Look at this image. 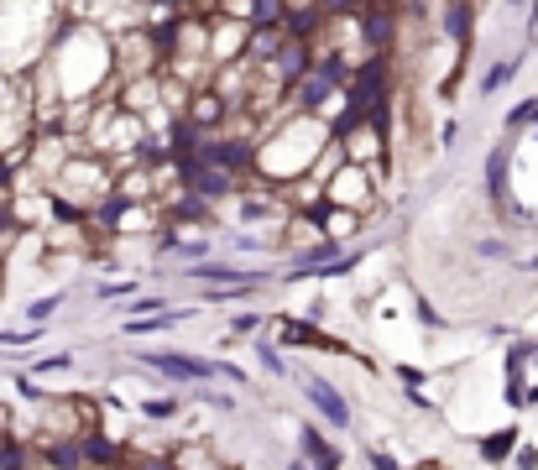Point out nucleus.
Wrapping results in <instances>:
<instances>
[{
    "instance_id": "1",
    "label": "nucleus",
    "mask_w": 538,
    "mask_h": 470,
    "mask_svg": "<svg viewBox=\"0 0 538 470\" xmlns=\"http://www.w3.org/2000/svg\"><path fill=\"white\" fill-rule=\"evenodd\" d=\"M335 152V126L330 121H314V115H283L272 121L262 147H256V173L251 178H267L272 188H298L309 183L314 168H324Z\"/></svg>"
},
{
    "instance_id": "2",
    "label": "nucleus",
    "mask_w": 538,
    "mask_h": 470,
    "mask_svg": "<svg viewBox=\"0 0 538 470\" xmlns=\"http://www.w3.org/2000/svg\"><path fill=\"white\" fill-rule=\"evenodd\" d=\"M324 204H330V209H350V215L366 220L371 209H377V173L340 162V168L330 173V183H324Z\"/></svg>"
},
{
    "instance_id": "3",
    "label": "nucleus",
    "mask_w": 538,
    "mask_h": 470,
    "mask_svg": "<svg viewBox=\"0 0 538 470\" xmlns=\"http://www.w3.org/2000/svg\"><path fill=\"white\" fill-rule=\"evenodd\" d=\"M293 387L303 392V403H309L324 423H330V429H350V423H356V408H350V397L330 382V376H319V371H293Z\"/></svg>"
},
{
    "instance_id": "4",
    "label": "nucleus",
    "mask_w": 538,
    "mask_h": 470,
    "mask_svg": "<svg viewBox=\"0 0 538 470\" xmlns=\"http://www.w3.org/2000/svg\"><path fill=\"white\" fill-rule=\"evenodd\" d=\"M183 277L199 282L204 293H256V288L267 282L262 267H241V262H230V256H209V262L189 267Z\"/></svg>"
},
{
    "instance_id": "5",
    "label": "nucleus",
    "mask_w": 538,
    "mask_h": 470,
    "mask_svg": "<svg viewBox=\"0 0 538 470\" xmlns=\"http://www.w3.org/2000/svg\"><path fill=\"white\" fill-rule=\"evenodd\" d=\"M136 361H142V371L168 376V382H178V387H209V382H220L215 361L189 356V350H147V356H136Z\"/></svg>"
},
{
    "instance_id": "6",
    "label": "nucleus",
    "mask_w": 538,
    "mask_h": 470,
    "mask_svg": "<svg viewBox=\"0 0 538 470\" xmlns=\"http://www.w3.org/2000/svg\"><path fill=\"white\" fill-rule=\"evenodd\" d=\"M335 141H340V157L350 162V168L377 173V162L387 152V126L382 121H345V126H335Z\"/></svg>"
},
{
    "instance_id": "7",
    "label": "nucleus",
    "mask_w": 538,
    "mask_h": 470,
    "mask_svg": "<svg viewBox=\"0 0 538 470\" xmlns=\"http://www.w3.org/2000/svg\"><path fill=\"white\" fill-rule=\"evenodd\" d=\"M298 455L309 460L314 470H345V455L335 450L330 439H324L319 423H303V429H298Z\"/></svg>"
},
{
    "instance_id": "8",
    "label": "nucleus",
    "mask_w": 538,
    "mask_h": 470,
    "mask_svg": "<svg viewBox=\"0 0 538 470\" xmlns=\"http://www.w3.org/2000/svg\"><path fill=\"white\" fill-rule=\"evenodd\" d=\"M173 470H225V460H220V444H215V439H189V444H173Z\"/></svg>"
},
{
    "instance_id": "9",
    "label": "nucleus",
    "mask_w": 538,
    "mask_h": 470,
    "mask_svg": "<svg viewBox=\"0 0 538 470\" xmlns=\"http://www.w3.org/2000/svg\"><path fill=\"white\" fill-rule=\"evenodd\" d=\"M439 21H444V37H450L460 53H471V42H476V6H444Z\"/></svg>"
},
{
    "instance_id": "10",
    "label": "nucleus",
    "mask_w": 538,
    "mask_h": 470,
    "mask_svg": "<svg viewBox=\"0 0 538 470\" xmlns=\"http://www.w3.org/2000/svg\"><path fill=\"white\" fill-rule=\"evenodd\" d=\"M319 225H324V241H335V246H350L361 235V215H350V209H330V204H324Z\"/></svg>"
},
{
    "instance_id": "11",
    "label": "nucleus",
    "mask_w": 538,
    "mask_h": 470,
    "mask_svg": "<svg viewBox=\"0 0 538 470\" xmlns=\"http://www.w3.org/2000/svg\"><path fill=\"white\" fill-rule=\"evenodd\" d=\"M194 309H168V314H157V319H121V335L126 340H142V335H162V329H173V324H183Z\"/></svg>"
},
{
    "instance_id": "12",
    "label": "nucleus",
    "mask_w": 538,
    "mask_h": 470,
    "mask_svg": "<svg viewBox=\"0 0 538 470\" xmlns=\"http://www.w3.org/2000/svg\"><path fill=\"white\" fill-rule=\"evenodd\" d=\"M507 162H512L507 147H497L486 157V194H491V204H507Z\"/></svg>"
},
{
    "instance_id": "13",
    "label": "nucleus",
    "mask_w": 538,
    "mask_h": 470,
    "mask_svg": "<svg viewBox=\"0 0 538 470\" xmlns=\"http://www.w3.org/2000/svg\"><path fill=\"white\" fill-rule=\"evenodd\" d=\"M518 429H497V434H486L481 439V460H491V465H502V460H512L518 455Z\"/></svg>"
},
{
    "instance_id": "14",
    "label": "nucleus",
    "mask_w": 538,
    "mask_h": 470,
    "mask_svg": "<svg viewBox=\"0 0 538 470\" xmlns=\"http://www.w3.org/2000/svg\"><path fill=\"white\" fill-rule=\"evenodd\" d=\"M518 68H523V58H497V63H486V74H481V94L491 100L507 79H518Z\"/></svg>"
},
{
    "instance_id": "15",
    "label": "nucleus",
    "mask_w": 538,
    "mask_h": 470,
    "mask_svg": "<svg viewBox=\"0 0 538 470\" xmlns=\"http://www.w3.org/2000/svg\"><path fill=\"white\" fill-rule=\"evenodd\" d=\"M136 413L152 418V423H168V418L183 413V397H147V403H136Z\"/></svg>"
},
{
    "instance_id": "16",
    "label": "nucleus",
    "mask_w": 538,
    "mask_h": 470,
    "mask_svg": "<svg viewBox=\"0 0 538 470\" xmlns=\"http://www.w3.org/2000/svg\"><path fill=\"white\" fill-rule=\"evenodd\" d=\"M256 361H262L267 376H293V366L283 361V350H277L272 340H256Z\"/></svg>"
},
{
    "instance_id": "17",
    "label": "nucleus",
    "mask_w": 538,
    "mask_h": 470,
    "mask_svg": "<svg viewBox=\"0 0 538 470\" xmlns=\"http://www.w3.org/2000/svg\"><path fill=\"white\" fill-rule=\"evenodd\" d=\"M58 309H63V288H53L48 298H32V303H27V319H32V324H48Z\"/></svg>"
},
{
    "instance_id": "18",
    "label": "nucleus",
    "mask_w": 538,
    "mask_h": 470,
    "mask_svg": "<svg viewBox=\"0 0 538 470\" xmlns=\"http://www.w3.org/2000/svg\"><path fill=\"white\" fill-rule=\"evenodd\" d=\"M476 256H491V262H512V267H518V246H512V241H491V235H481V241H476Z\"/></svg>"
},
{
    "instance_id": "19",
    "label": "nucleus",
    "mask_w": 538,
    "mask_h": 470,
    "mask_svg": "<svg viewBox=\"0 0 538 470\" xmlns=\"http://www.w3.org/2000/svg\"><path fill=\"white\" fill-rule=\"evenodd\" d=\"M53 371H74V356H68V350H53V356L32 361V376H53Z\"/></svg>"
},
{
    "instance_id": "20",
    "label": "nucleus",
    "mask_w": 538,
    "mask_h": 470,
    "mask_svg": "<svg viewBox=\"0 0 538 470\" xmlns=\"http://www.w3.org/2000/svg\"><path fill=\"white\" fill-rule=\"evenodd\" d=\"M136 288H142V282H136V277H126V282H105V288H95V298H142V293H136Z\"/></svg>"
},
{
    "instance_id": "21",
    "label": "nucleus",
    "mask_w": 538,
    "mask_h": 470,
    "mask_svg": "<svg viewBox=\"0 0 538 470\" xmlns=\"http://www.w3.org/2000/svg\"><path fill=\"white\" fill-rule=\"evenodd\" d=\"M199 403L220 408V413H236V397H230V392H215V387H199Z\"/></svg>"
},
{
    "instance_id": "22",
    "label": "nucleus",
    "mask_w": 538,
    "mask_h": 470,
    "mask_svg": "<svg viewBox=\"0 0 538 470\" xmlns=\"http://www.w3.org/2000/svg\"><path fill=\"white\" fill-rule=\"evenodd\" d=\"M413 314H418V319H424L429 329H444V324H450V319H439V309H434V303H429V298H413Z\"/></svg>"
},
{
    "instance_id": "23",
    "label": "nucleus",
    "mask_w": 538,
    "mask_h": 470,
    "mask_svg": "<svg viewBox=\"0 0 538 470\" xmlns=\"http://www.w3.org/2000/svg\"><path fill=\"white\" fill-rule=\"evenodd\" d=\"M32 340H37V329H0V350L6 345L16 350V345H32Z\"/></svg>"
},
{
    "instance_id": "24",
    "label": "nucleus",
    "mask_w": 538,
    "mask_h": 470,
    "mask_svg": "<svg viewBox=\"0 0 538 470\" xmlns=\"http://www.w3.org/2000/svg\"><path fill=\"white\" fill-rule=\"evenodd\" d=\"M230 329H236V335H256V329H262V314H236V319H230Z\"/></svg>"
},
{
    "instance_id": "25",
    "label": "nucleus",
    "mask_w": 538,
    "mask_h": 470,
    "mask_svg": "<svg viewBox=\"0 0 538 470\" xmlns=\"http://www.w3.org/2000/svg\"><path fill=\"white\" fill-rule=\"evenodd\" d=\"M366 460H371V470H403L397 455H387V450H366Z\"/></svg>"
},
{
    "instance_id": "26",
    "label": "nucleus",
    "mask_w": 538,
    "mask_h": 470,
    "mask_svg": "<svg viewBox=\"0 0 538 470\" xmlns=\"http://www.w3.org/2000/svg\"><path fill=\"white\" fill-rule=\"evenodd\" d=\"M512 465H518V470H538V450H533V444H523V450H518V460H512Z\"/></svg>"
},
{
    "instance_id": "27",
    "label": "nucleus",
    "mask_w": 538,
    "mask_h": 470,
    "mask_svg": "<svg viewBox=\"0 0 538 470\" xmlns=\"http://www.w3.org/2000/svg\"><path fill=\"white\" fill-rule=\"evenodd\" d=\"M397 376H403V382H408V387H418V382H424V376H429V371H424V366H397Z\"/></svg>"
},
{
    "instance_id": "28",
    "label": "nucleus",
    "mask_w": 538,
    "mask_h": 470,
    "mask_svg": "<svg viewBox=\"0 0 538 470\" xmlns=\"http://www.w3.org/2000/svg\"><path fill=\"white\" fill-rule=\"evenodd\" d=\"M518 272H538V256H518Z\"/></svg>"
},
{
    "instance_id": "29",
    "label": "nucleus",
    "mask_w": 538,
    "mask_h": 470,
    "mask_svg": "<svg viewBox=\"0 0 538 470\" xmlns=\"http://www.w3.org/2000/svg\"><path fill=\"white\" fill-rule=\"evenodd\" d=\"M288 470H314V465H309V460H303V455H293V460H288Z\"/></svg>"
},
{
    "instance_id": "30",
    "label": "nucleus",
    "mask_w": 538,
    "mask_h": 470,
    "mask_svg": "<svg viewBox=\"0 0 538 470\" xmlns=\"http://www.w3.org/2000/svg\"><path fill=\"white\" fill-rule=\"evenodd\" d=\"M533 42H538V37H533Z\"/></svg>"
}]
</instances>
